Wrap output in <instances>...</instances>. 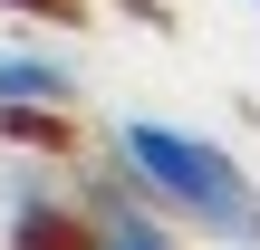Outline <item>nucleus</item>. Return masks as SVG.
Returning <instances> with one entry per match:
<instances>
[{"mask_svg": "<svg viewBox=\"0 0 260 250\" xmlns=\"http://www.w3.org/2000/svg\"><path fill=\"white\" fill-rule=\"evenodd\" d=\"M116 164H125V183H135L164 222H193L203 241H260V193H251V173H241L212 135L125 116V125H116Z\"/></svg>", "mask_w": 260, "mask_h": 250, "instance_id": "1", "label": "nucleus"}, {"mask_svg": "<svg viewBox=\"0 0 260 250\" xmlns=\"http://www.w3.org/2000/svg\"><path fill=\"white\" fill-rule=\"evenodd\" d=\"M87 250H183V241L135 183H96L87 193Z\"/></svg>", "mask_w": 260, "mask_h": 250, "instance_id": "3", "label": "nucleus"}, {"mask_svg": "<svg viewBox=\"0 0 260 250\" xmlns=\"http://www.w3.org/2000/svg\"><path fill=\"white\" fill-rule=\"evenodd\" d=\"M0 10H29V19H68V0H0Z\"/></svg>", "mask_w": 260, "mask_h": 250, "instance_id": "5", "label": "nucleus"}, {"mask_svg": "<svg viewBox=\"0 0 260 250\" xmlns=\"http://www.w3.org/2000/svg\"><path fill=\"white\" fill-rule=\"evenodd\" d=\"M77 96V67L58 48H0V125H39Z\"/></svg>", "mask_w": 260, "mask_h": 250, "instance_id": "2", "label": "nucleus"}, {"mask_svg": "<svg viewBox=\"0 0 260 250\" xmlns=\"http://www.w3.org/2000/svg\"><path fill=\"white\" fill-rule=\"evenodd\" d=\"M10 250H87V212L58 183H10Z\"/></svg>", "mask_w": 260, "mask_h": 250, "instance_id": "4", "label": "nucleus"}]
</instances>
